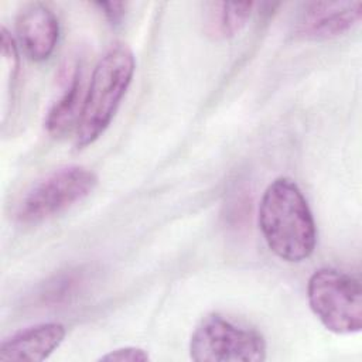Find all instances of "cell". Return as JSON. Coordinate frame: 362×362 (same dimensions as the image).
I'll return each instance as SVG.
<instances>
[{"instance_id": "6da1fadb", "label": "cell", "mask_w": 362, "mask_h": 362, "mask_svg": "<svg viewBox=\"0 0 362 362\" xmlns=\"http://www.w3.org/2000/svg\"><path fill=\"white\" fill-rule=\"evenodd\" d=\"M259 228L269 249L281 260L300 263L317 243V228L298 185L287 177L273 180L259 205Z\"/></svg>"}, {"instance_id": "7a4b0ae2", "label": "cell", "mask_w": 362, "mask_h": 362, "mask_svg": "<svg viewBox=\"0 0 362 362\" xmlns=\"http://www.w3.org/2000/svg\"><path fill=\"white\" fill-rule=\"evenodd\" d=\"M134 68V55L126 44H115L100 57L92 71L75 129L78 148L95 143L109 127L132 83Z\"/></svg>"}, {"instance_id": "3957f363", "label": "cell", "mask_w": 362, "mask_h": 362, "mask_svg": "<svg viewBox=\"0 0 362 362\" xmlns=\"http://www.w3.org/2000/svg\"><path fill=\"white\" fill-rule=\"evenodd\" d=\"M311 311L331 332L356 334L362 328V287L356 277L331 267L315 270L307 283Z\"/></svg>"}, {"instance_id": "277c9868", "label": "cell", "mask_w": 362, "mask_h": 362, "mask_svg": "<svg viewBox=\"0 0 362 362\" xmlns=\"http://www.w3.org/2000/svg\"><path fill=\"white\" fill-rule=\"evenodd\" d=\"M189 356L197 362H260L266 359V341L257 329L212 313L195 327Z\"/></svg>"}, {"instance_id": "5b68a950", "label": "cell", "mask_w": 362, "mask_h": 362, "mask_svg": "<svg viewBox=\"0 0 362 362\" xmlns=\"http://www.w3.org/2000/svg\"><path fill=\"white\" fill-rule=\"evenodd\" d=\"M96 184V174L83 165L54 170L23 197L16 218L23 225L41 223L83 201Z\"/></svg>"}, {"instance_id": "8992f818", "label": "cell", "mask_w": 362, "mask_h": 362, "mask_svg": "<svg viewBox=\"0 0 362 362\" xmlns=\"http://www.w3.org/2000/svg\"><path fill=\"white\" fill-rule=\"evenodd\" d=\"M361 16V1L304 3L296 23V34L303 40L335 38L352 30Z\"/></svg>"}, {"instance_id": "52a82bcc", "label": "cell", "mask_w": 362, "mask_h": 362, "mask_svg": "<svg viewBox=\"0 0 362 362\" xmlns=\"http://www.w3.org/2000/svg\"><path fill=\"white\" fill-rule=\"evenodd\" d=\"M16 33L25 55L41 62L51 57L59 38V21L44 3L25 4L16 17Z\"/></svg>"}, {"instance_id": "ba28073f", "label": "cell", "mask_w": 362, "mask_h": 362, "mask_svg": "<svg viewBox=\"0 0 362 362\" xmlns=\"http://www.w3.org/2000/svg\"><path fill=\"white\" fill-rule=\"evenodd\" d=\"M65 332V327L54 321L23 328L1 342L0 361H44L61 345Z\"/></svg>"}, {"instance_id": "9c48e42d", "label": "cell", "mask_w": 362, "mask_h": 362, "mask_svg": "<svg viewBox=\"0 0 362 362\" xmlns=\"http://www.w3.org/2000/svg\"><path fill=\"white\" fill-rule=\"evenodd\" d=\"M255 3L206 1L202 4V28L205 35L215 41L229 40L247 24Z\"/></svg>"}, {"instance_id": "30bf717a", "label": "cell", "mask_w": 362, "mask_h": 362, "mask_svg": "<svg viewBox=\"0 0 362 362\" xmlns=\"http://www.w3.org/2000/svg\"><path fill=\"white\" fill-rule=\"evenodd\" d=\"M85 93H83V82L81 69H75L66 81V85L62 93L57 98V100L51 105L47 117L45 127L47 132L55 137L64 136L72 127L76 129L82 105H83Z\"/></svg>"}, {"instance_id": "8fae6325", "label": "cell", "mask_w": 362, "mask_h": 362, "mask_svg": "<svg viewBox=\"0 0 362 362\" xmlns=\"http://www.w3.org/2000/svg\"><path fill=\"white\" fill-rule=\"evenodd\" d=\"M148 354L137 346H123L113 351H109L107 354L102 355L98 361H106V362H144L148 361Z\"/></svg>"}, {"instance_id": "7c38bea8", "label": "cell", "mask_w": 362, "mask_h": 362, "mask_svg": "<svg viewBox=\"0 0 362 362\" xmlns=\"http://www.w3.org/2000/svg\"><path fill=\"white\" fill-rule=\"evenodd\" d=\"M95 4L102 10L103 16L112 24H119L123 20L127 8V3L124 1H99Z\"/></svg>"}]
</instances>
